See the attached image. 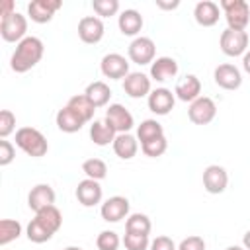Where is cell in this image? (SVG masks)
Returning a JSON list of instances; mask_svg holds the SVG:
<instances>
[{
	"mask_svg": "<svg viewBox=\"0 0 250 250\" xmlns=\"http://www.w3.org/2000/svg\"><path fill=\"white\" fill-rule=\"evenodd\" d=\"M43 41L39 37H33V35H27L23 41H20L16 45V51L10 59V66L14 72L18 74H23L27 70H31L43 57Z\"/></svg>",
	"mask_w": 250,
	"mask_h": 250,
	"instance_id": "cell-1",
	"label": "cell"
},
{
	"mask_svg": "<svg viewBox=\"0 0 250 250\" xmlns=\"http://www.w3.org/2000/svg\"><path fill=\"white\" fill-rule=\"evenodd\" d=\"M16 145L27 154V156H33V158H39V156H45L47 150H49V143L45 139V135L35 129V127H21L16 131Z\"/></svg>",
	"mask_w": 250,
	"mask_h": 250,
	"instance_id": "cell-2",
	"label": "cell"
},
{
	"mask_svg": "<svg viewBox=\"0 0 250 250\" xmlns=\"http://www.w3.org/2000/svg\"><path fill=\"white\" fill-rule=\"evenodd\" d=\"M219 8L225 10V20L229 23V29L244 31L250 23V6L244 0H223Z\"/></svg>",
	"mask_w": 250,
	"mask_h": 250,
	"instance_id": "cell-3",
	"label": "cell"
},
{
	"mask_svg": "<svg viewBox=\"0 0 250 250\" xmlns=\"http://www.w3.org/2000/svg\"><path fill=\"white\" fill-rule=\"evenodd\" d=\"M25 31H27V20H25V16H21L18 12L2 18V21H0V35L8 43H20V41H23L27 37Z\"/></svg>",
	"mask_w": 250,
	"mask_h": 250,
	"instance_id": "cell-4",
	"label": "cell"
},
{
	"mask_svg": "<svg viewBox=\"0 0 250 250\" xmlns=\"http://www.w3.org/2000/svg\"><path fill=\"white\" fill-rule=\"evenodd\" d=\"M219 45H221V51L227 55V57H244L246 49H248V33L246 31H236V29H225L221 33V39H219Z\"/></svg>",
	"mask_w": 250,
	"mask_h": 250,
	"instance_id": "cell-5",
	"label": "cell"
},
{
	"mask_svg": "<svg viewBox=\"0 0 250 250\" xmlns=\"http://www.w3.org/2000/svg\"><path fill=\"white\" fill-rule=\"evenodd\" d=\"M215 115H217V105L207 96H199L195 102L189 104L188 117L195 125H207V123H211L215 119Z\"/></svg>",
	"mask_w": 250,
	"mask_h": 250,
	"instance_id": "cell-6",
	"label": "cell"
},
{
	"mask_svg": "<svg viewBox=\"0 0 250 250\" xmlns=\"http://www.w3.org/2000/svg\"><path fill=\"white\" fill-rule=\"evenodd\" d=\"M129 59L135 64H152L156 55V45L150 37H135L129 45Z\"/></svg>",
	"mask_w": 250,
	"mask_h": 250,
	"instance_id": "cell-7",
	"label": "cell"
},
{
	"mask_svg": "<svg viewBox=\"0 0 250 250\" xmlns=\"http://www.w3.org/2000/svg\"><path fill=\"white\" fill-rule=\"evenodd\" d=\"M104 121L107 125H111L117 135L119 133H129L133 129V125H135V119H133L131 111L121 104H111L105 109V119Z\"/></svg>",
	"mask_w": 250,
	"mask_h": 250,
	"instance_id": "cell-8",
	"label": "cell"
},
{
	"mask_svg": "<svg viewBox=\"0 0 250 250\" xmlns=\"http://www.w3.org/2000/svg\"><path fill=\"white\" fill-rule=\"evenodd\" d=\"M229 186V174L223 166L219 164H211L203 170V188L207 193H223Z\"/></svg>",
	"mask_w": 250,
	"mask_h": 250,
	"instance_id": "cell-9",
	"label": "cell"
},
{
	"mask_svg": "<svg viewBox=\"0 0 250 250\" xmlns=\"http://www.w3.org/2000/svg\"><path fill=\"white\" fill-rule=\"evenodd\" d=\"M100 215L107 223H119L121 219L129 215V199L123 195H113L105 199L100 207Z\"/></svg>",
	"mask_w": 250,
	"mask_h": 250,
	"instance_id": "cell-10",
	"label": "cell"
},
{
	"mask_svg": "<svg viewBox=\"0 0 250 250\" xmlns=\"http://www.w3.org/2000/svg\"><path fill=\"white\" fill-rule=\"evenodd\" d=\"M62 2L61 0H33L27 4V16L35 23H47L53 20L55 12L61 10Z\"/></svg>",
	"mask_w": 250,
	"mask_h": 250,
	"instance_id": "cell-11",
	"label": "cell"
},
{
	"mask_svg": "<svg viewBox=\"0 0 250 250\" xmlns=\"http://www.w3.org/2000/svg\"><path fill=\"white\" fill-rule=\"evenodd\" d=\"M104 31H105L104 21L96 16H86L78 21V37L88 45L100 43L102 37H104Z\"/></svg>",
	"mask_w": 250,
	"mask_h": 250,
	"instance_id": "cell-12",
	"label": "cell"
},
{
	"mask_svg": "<svg viewBox=\"0 0 250 250\" xmlns=\"http://www.w3.org/2000/svg\"><path fill=\"white\" fill-rule=\"evenodd\" d=\"M102 74L105 78H111V80H119V78H125L129 74V62L123 55L119 53H109L102 59Z\"/></svg>",
	"mask_w": 250,
	"mask_h": 250,
	"instance_id": "cell-13",
	"label": "cell"
},
{
	"mask_svg": "<svg viewBox=\"0 0 250 250\" xmlns=\"http://www.w3.org/2000/svg\"><path fill=\"white\" fill-rule=\"evenodd\" d=\"M148 109L156 115H168L172 109H174V104H176V96L168 90V88H156L148 94Z\"/></svg>",
	"mask_w": 250,
	"mask_h": 250,
	"instance_id": "cell-14",
	"label": "cell"
},
{
	"mask_svg": "<svg viewBox=\"0 0 250 250\" xmlns=\"http://www.w3.org/2000/svg\"><path fill=\"white\" fill-rule=\"evenodd\" d=\"M213 78H215V84H217L219 88H223V90H236V88H240V84H242V74H240V70H238L234 64H229V62L219 64V66L215 68V72H213Z\"/></svg>",
	"mask_w": 250,
	"mask_h": 250,
	"instance_id": "cell-15",
	"label": "cell"
},
{
	"mask_svg": "<svg viewBox=\"0 0 250 250\" xmlns=\"http://www.w3.org/2000/svg\"><path fill=\"white\" fill-rule=\"evenodd\" d=\"M123 90L129 98H145L148 96L152 90H150V78L143 72H129L125 78H123Z\"/></svg>",
	"mask_w": 250,
	"mask_h": 250,
	"instance_id": "cell-16",
	"label": "cell"
},
{
	"mask_svg": "<svg viewBox=\"0 0 250 250\" xmlns=\"http://www.w3.org/2000/svg\"><path fill=\"white\" fill-rule=\"evenodd\" d=\"M102 193H104V191H102L100 182L90 180V178L78 182V186H76V199H78V203L84 205V207H94V205H98V203L102 201Z\"/></svg>",
	"mask_w": 250,
	"mask_h": 250,
	"instance_id": "cell-17",
	"label": "cell"
},
{
	"mask_svg": "<svg viewBox=\"0 0 250 250\" xmlns=\"http://www.w3.org/2000/svg\"><path fill=\"white\" fill-rule=\"evenodd\" d=\"M27 205L35 213H39L49 205H55V189L49 184H37L35 188H31L27 195Z\"/></svg>",
	"mask_w": 250,
	"mask_h": 250,
	"instance_id": "cell-18",
	"label": "cell"
},
{
	"mask_svg": "<svg viewBox=\"0 0 250 250\" xmlns=\"http://www.w3.org/2000/svg\"><path fill=\"white\" fill-rule=\"evenodd\" d=\"M219 14H221L219 4H215L211 0H201L193 8V18L203 27H213L219 21Z\"/></svg>",
	"mask_w": 250,
	"mask_h": 250,
	"instance_id": "cell-19",
	"label": "cell"
},
{
	"mask_svg": "<svg viewBox=\"0 0 250 250\" xmlns=\"http://www.w3.org/2000/svg\"><path fill=\"white\" fill-rule=\"evenodd\" d=\"M201 94V82L195 74H188L184 80H180L174 88V96L182 102H195Z\"/></svg>",
	"mask_w": 250,
	"mask_h": 250,
	"instance_id": "cell-20",
	"label": "cell"
},
{
	"mask_svg": "<svg viewBox=\"0 0 250 250\" xmlns=\"http://www.w3.org/2000/svg\"><path fill=\"white\" fill-rule=\"evenodd\" d=\"M176 74H178V62L172 57H158L150 64V78L156 82L172 80Z\"/></svg>",
	"mask_w": 250,
	"mask_h": 250,
	"instance_id": "cell-21",
	"label": "cell"
},
{
	"mask_svg": "<svg viewBox=\"0 0 250 250\" xmlns=\"http://www.w3.org/2000/svg\"><path fill=\"white\" fill-rule=\"evenodd\" d=\"M57 127L62 131V133H78L82 129V125L86 123L74 109H70L68 105H64L62 109L57 111Z\"/></svg>",
	"mask_w": 250,
	"mask_h": 250,
	"instance_id": "cell-22",
	"label": "cell"
},
{
	"mask_svg": "<svg viewBox=\"0 0 250 250\" xmlns=\"http://www.w3.org/2000/svg\"><path fill=\"white\" fill-rule=\"evenodd\" d=\"M111 145H113V152H115L121 160H131V158L137 154V150H139L137 139H135L133 135H129V133H119Z\"/></svg>",
	"mask_w": 250,
	"mask_h": 250,
	"instance_id": "cell-23",
	"label": "cell"
},
{
	"mask_svg": "<svg viewBox=\"0 0 250 250\" xmlns=\"http://www.w3.org/2000/svg\"><path fill=\"white\" fill-rule=\"evenodd\" d=\"M117 25H119V31L123 35L133 37L143 29V16L137 10H123L119 20H117Z\"/></svg>",
	"mask_w": 250,
	"mask_h": 250,
	"instance_id": "cell-24",
	"label": "cell"
},
{
	"mask_svg": "<svg viewBox=\"0 0 250 250\" xmlns=\"http://www.w3.org/2000/svg\"><path fill=\"white\" fill-rule=\"evenodd\" d=\"M84 96L94 104V107H104V105H107V102L111 98V90H109V86L105 82L96 80V82L86 86Z\"/></svg>",
	"mask_w": 250,
	"mask_h": 250,
	"instance_id": "cell-25",
	"label": "cell"
},
{
	"mask_svg": "<svg viewBox=\"0 0 250 250\" xmlns=\"http://www.w3.org/2000/svg\"><path fill=\"white\" fill-rule=\"evenodd\" d=\"M117 137V133L113 131L111 125H107L105 121H94L90 125V139L94 145L98 146H107L109 143H113Z\"/></svg>",
	"mask_w": 250,
	"mask_h": 250,
	"instance_id": "cell-26",
	"label": "cell"
},
{
	"mask_svg": "<svg viewBox=\"0 0 250 250\" xmlns=\"http://www.w3.org/2000/svg\"><path fill=\"white\" fill-rule=\"evenodd\" d=\"M35 219L41 223V225H45L53 234L61 229V225H62V215H61V211L55 207V205H49V207H45V209H41L39 213H35Z\"/></svg>",
	"mask_w": 250,
	"mask_h": 250,
	"instance_id": "cell-27",
	"label": "cell"
},
{
	"mask_svg": "<svg viewBox=\"0 0 250 250\" xmlns=\"http://www.w3.org/2000/svg\"><path fill=\"white\" fill-rule=\"evenodd\" d=\"M162 135H164V129L156 119H145L137 127V139L141 141V145H145V143H148L152 139H158Z\"/></svg>",
	"mask_w": 250,
	"mask_h": 250,
	"instance_id": "cell-28",
	"label": "cell"
},
{
	"mask_svg": "<svg viewBox=\"0 0 250 250\" xmlns=\"http://www.w3.org/2000/svg\"><path fill=\"white\" fill-rule=\"evenodd\" d=\"M70 109H74L86 123L94 117V111H96V107H94V104L84 96V94H76V96H72L70 100H68V104H66Z\"/></svg>",
	"mask_w": 250,
	"mask_h": 250,
	"instance_id": "cell-29",
	"label": "cell"
},
{
	"mask_svg": "<svg viewBox=\"0 0 250 250\" xmlns=\"http://www.w3.org/2000/svg\"><path fill=\"white\" fill-rule=\"evenodd\" d=\"M82 172L86 174V178L100 182L107 176V164L102 158H88L82 162Z\"/></svg>",
	"mask_w": 250,
	"mask_h": 250,
	"instance_id": "cell-30",
	"label": "cell"
},
{
	"mask_svg": "<svg viewBox=\"0 0 250 250\" xmlns=\"http://www.w3.org/2000/svg\"><path fill=\"white\" fill-rule=\"evenodd\" d=\"M152 229L150 219L143 213H133L125 221V232H137V234H148Z\"/></svg>",
	"mask_w": 250,
	"mask_h": 250,
	"instance_id": "cell-31",
	"label": "cell"
},
{
	"mask_svg": "<svg viewBox=\"0 0 250 250\" xmlns=\"http://www.w3.org/2000/svg\"><path fill=\"white\" fill-rule=\"evenodd\" d=\"M21 234V225L14 219H2L0 221V246L10 244Z\"/></svg>",
	"mask_w": 250,
	"mask_h": 250,
	"instance_id": "cell-32",
	"label": "cell"
},
{
	"mask_svg": "<svg viewBox=\"0 0 250 250\" xmlns=\"http://www.w3.org/2000/svg\"><path fill=\"white\" fill-rule=\"evenodd\" d=\"M25 234H27V238H29L31 242H35V244H43V242H47V240L53 238V232H51L45 225H41L37 219H31V221H29Z\"/></svg>",
	"mask_w": 250,
	"mask_h": 250,
	"instance_id": "cell-33",
	"label": "cell"
},
{
	"mask_svg": "<svg viewBox=\"0 0 250 250\" xmlns=\"http://www.w3.org/2000/svg\"><path fill=\"white\" fill-rule=\"evenodd\" d=\"M123 246H125V250H146V248H150V240H148V234L125 232Z\"/></svg>",
	"mask_w": 250,
	"mask_h": 250,
	"instance_id": "cell-34",
	"label": "cell"
},
{
	"mask_svg": "<svg viewBox=\"0 0 250 250\" xmlns=\"http://www.w3.org/2000/svg\"><path fill=\"white\" fill-rule=\"evenodd\" d=\"M119 244H121V238H119V234L113 232V230H102V232L98 234V238H96L98 250H117Z\"/></svg>",
	"mask_w": 250,
	"mask_h": 250,
	"instance_id": "cell-35",
	"label": "cell"
},
{
	"mask_svg": "<svg viewBox=\"0 0 250 250\" xmlns=\"http://www.w3.org/2000/svg\"><path fill=\"white\" fill-rule=\"evenodd\" d=\"M141 148H143V152H145L146 156H150V158H158V156H162V154L166 152V148H168V141H166V137L162 135V137H158V139H152V141L141 145Z\"/></svg>",
	"mask_w": 250,
	"mask_h": 250,
	"instance_id": "cell-36",
	"label": "cell"
},
{
	"mask_svg": "<svg viewBox=\"0 0 250 250\" xmlns=\"http://www.w3.org/2000/svg\"><path fill=\"white\" fill-rule=\"evenodd\" d=\"M92 8L98 16L102 18H109V16H115L117 10H119V2L117 0H94L92 2Z\"/></svg>",
	"mask_w": 250,
	"mask_h": 250,
	"instance_id": "cell-37",
	"label": "cell"
},
{
	"mask_svg": "<svg viewBox=\"0 0 250 250\" xmlns=\"http://www.w3.org/2000/svg\"><path fill=\"white\" fill-rule=\"evenodd\" d=\"M16 129V115L10 109H2L0 111V137L6 139L10 133H14Z\"/></svg>",
	"mask_w": 250,
	"mask_h": 250,
	"instance_id": "cell-38",
	"label": "cell"
},
{
	"mask_svg": "<svg viewBox=\"0 0 250 250\" xmlns=\"http://www.w3.org/2000/svg\"><path fill=\"white\" fill-rule=\"evenodd\" d=\"M14 156H16L14 145H12L10 141L2 139V141H0V166H8V164L14 160Z\"/></svg>",
	"mask_w": 250,
	"mask_h": 250,
	"instance_id": "cell-39",
	"label": "cell"
},
{
	"mask_svg": "<svg viewBox=\"0 0 250 250\" xmlns=\"http://www.w3.org/2000/svg\"><path fill=\"white\" fill-rule=\"evenodd\" d=\"M178 250H205V240L197 234H191L180 242Z\"/></svg>",
	"mask_w": 250,
	"mask_h": 250,
	"instance_id": "cell-40",
	"label": "cell"
},
{
	"mask_svg": "<svg viewBox=\"0 0 250 250\" xmlns=\"http://www.w3.org/2000/svg\"><path fill=\"white\" fill-rule=\"evenodd\" d=\"M150 250H178L170 236H156L150 242Z\"/></svg>",
	"mask_w": 250,
	"mask_h": 250,
	"instance_id": "cell-41",
	"label": "cell"
},
{
	"mask_svg": "<svg viewBox=\"0 0 250 250\" xmlns=\"http://www.w3.org/2000/svg\"><path fill=\"white\" fill-rule=\"evenodd\" d=\"M14 12H16V10H14V2H12V0H6L4 6H2V18H6V16L14 14Z\"/></svg>",
	"mask_w": 250,
	"mask_h": 250,
	"instance_id": "cell-42",
	"label": "cell"
},
{
	"mask_svg": "<svg viewBox=\"0 0 250 250\" xmlns=\"http://www.w3.org/2000/svg\"><path fill=\"white\" fill-rule=\"evenodd\" d=\"M156 6H158V8H162V10H174V8H178V6H180V2L176 0V2H172V4H166V2H160V0H158V2H156Z\"/></svg>",
	"mask_w": 250,
	"mask_h": 250,
	"instance_id": "cell-43",
	"label": "cell"
},
{
	"mask_svg": "<svg viewBox=\"0 0 250 250\" xmlns=\"http://www.w3.org/2000/svg\"><path fill=\"white\" fill-rule=\"evenodd\" d=\"M242 68L250 74V51H246V53H244V57H242Z\"/></svg>",
	"mask_w": 250,
	"mask_h": 250,
	"instance_id": "cell-44",
	"label": "cell"
},
{
	"mask_svg": "<svg viewBox=\"0 0 250 250\" xmlns=\"http://www.w3.org/2000/svg\"><path fill=\"white\" fill-rule=\"evenodd\" d=\"M242 244H244V248H246V250H250V230L242 236Z\"/></svg>",
	"mask_w": 250,
	"mask_h": 250,
	"instance_id": "cell-45",
	"label": "cell"
},
{
	"mask_svg": "<svg viewBox=\"0 0 250 250\" xmlns=\"http://www.w3.org/2000/svg\"><path fill=\"white\" fill-rule=\"evenodd\" d=\"M227 250H246V248H242V246H229Z\"/></svg>",
	"mask_w": 250,
	"mask_h": 250,
	"instance_id": "cell-46",
	"label": "cell"
},
{
	"mask_svg": "<svg viewBox=\"0 0 250 250\" xmlns=\"http://www.w3.org/2000/svg\"><path fill=\"white\" fill-rule=\"evenodd\" d=\"M64 250H82V248H78V246H66Z\"/></svg>",
	"mask_w": 250,
	"mask_h": 250,
	"instance_id": "cell-47",
	"label": "cell"
}]
</instances>
